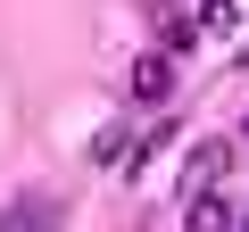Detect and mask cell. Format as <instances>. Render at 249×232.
I'll return each mask as SVG.
<instances>
[{
	"instance_id": "obj_3",
	"label": "cell",
	"mask_w": 249,
	"mask_h": 232,
	"mask_svg": "<svg viewBox=\"0 0 249 232\" xmlns=\"http://www.w3.org/2000/svg\"><path fill=\"white\" fill-rule=\"evenodd\" d=\"M183 215H191V232H241V207H232L224 191H208V199H183Z\"/></svg>"
},
{
	"instance_id": "obj_11",
	"label": "cell",
	"mask_w": 249,
	"mask_h": 232,
	"mask_svg": "<svg viewBox=\"0 0 249 232\" xmlns=\"http://www.w3.org/2000/svg\"><path fill=\"white\" fill-rule=\"evenodd\" d=\"M0 232H17V224H0Z\"/></svg>"
},
{
	"instance_id": "obj_6",
	"label": "cell",
	"mask_w": 249,
	"mask_h": 232,
	"mask_svg": "<svg viewBox=\"0 0 249 232\" xmlns=\"http://www.w3.org/2000/svg\"><path fill=\"white\" fill-rule=\"evenodd\" d=\"M241 25V0H199V33H232Z\"/></svg>"
},
{
	"instance_id": "obj_4",
	"label": "cell",
	"mask_w": 249,
	"mask_h": 232,
	"mask_svg": "<svg viewBox=\"0 0 249 232\" xmlns=\"http://www.w3.org/2000/svg\"><path fill=\"white\" fill-rule=\"evenodd\" d=\"M91 158H100V166H133V158H142V141L124 133V125H100V141H91Z\"/></svg>"
},
{
	"instance_id": "obj_8",
	"label": "cell",
	"mask_w": 249,
	"mask_h": 232,
	"mask_svg": "<svg viewBox=\"0 0 249 232\" xmlns=\"http://www.w3.org/2000/svg\"><path fill=\"white\" fill-rule=\"evenodd\" d=\"M241 141H249V116H241Z\"/></svg>"
},
{
	"instance_id": "obj_1",
	"label": "cell",
	"mask_w": 249,
	"mask_h": 232,
	"mask_svg": "<svg viewBox=\"0 0 249 232\" xmlns=\"http://www.w3.org/2000/svg\"><path fill=\"white\" fill-rule=\"evenodd\" d=\"M224 174H232V141H191V158H183V199H208Z\"/></svg>"
},
{
	"instance_id": "obj_2",
	"label": "cell",
	"mask_w": 249,
	"mask_h": 232,
	"mask_svg": "<svg viewBox=\"0 0 249 232\" xmlns=\"http://www.w3.org/2000/svg\"><path fill=\"white\" fill-rule=\"evenodd\" d=\"M124 83H133V99H142V108H158V99L175 91V58H166V50H142Z\"/></svg>"
},
{
	"instance_id": "obj_10",
	"label": "cell",
	"mask_w": 249,
	"mask_h": 232,
	"mask_svg": "<svg viewBox=\"0 0 249 232\" xmlns=\"http://www.w3.org/2000/svg\"><path fill=\"white\" fill-rule=\"evenodd\" d=\"M241 75H249V50H241Z\"/></svg>"
},
{
	"instance_id": "obj_5",
	"label": "cell",
	"mask_w": 249,
	"mask_h": 232,
	"mask_svg": "<svg viewBox=\"0 0 249 232\" xmlns=\"http://www.w3.org/2000/svg\"><path fill=\"white\" fill-rule=\"evenodd\" d=\"M191 42H199V25H191V9H166V17H158V50H166V58H183Z\"/></svg>"
},
{
	"instance_id": "obj_7",
	"label": "cell",
	"mask_w": 249,
	"mask_h": 232,
	"mask_svg": "<svg viewBox=\"0 0 249 232\" xmlns=\"http://www.w3.org/2000/svg\"><path fill=\"white\" fill-rule=\"evenodd\" d=\"M17 215H25V224H17V232H58V224H67V215H58V207H50V199H25V207H17Z\"/></svg>"
},
{
	"instance_id": "obj_9",
	"label": "cell",
	"mask_w": 249,
	"mask_h": 232,
	"mask_svg": "<svg viewBox=\"0 0 249 232\" xmlns=\"http://www.w3.org/2000/svg\"><path fill=\"white\" fill-rule=\"evenodd\" d=\"M241 232H249V207H241Z\"/></svg>"
}]
</instances>
